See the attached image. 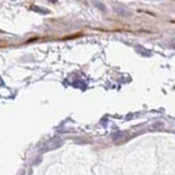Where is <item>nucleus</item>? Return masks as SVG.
Wrapping results in <instances>:
<instances>
[{"label": "nucleus", "instance_id": "1", "mask_svg": "<svg viewBox=\"0 0 175 175\" xmlns=\"http://www.w3.org/2000/svg\"><path fill=\"white\" fill-rule=\"evenodd\" d=\"M115 10L117 13L121 15H124V17H127V15H130V12L129 10L127 9V7H124V5H119V6H116L115 7Z\"/></svg>", "mask_w": 175, "mask_h": 175}, {"label": "nucleus", "instance_id": "2", "mask_svg": "<svg viewBox=\"0 0 175 175\" xmlns=\"http://www.w3.org/2000/svg\"><path fill=\"white\" fill-rule=\"evenodd\" d=\"M31 9L33 10V11H35V12L42 13V15H46V13H48V12H50L48 9H42V8H40V7H35V6H32V7H31Z\"/></svg>", "mask_w": 175, "mask_h": 175}, {"label": "nucleus", "instance_id": "3", "mask_svg": "<svg viewBox=\"0 0 175 175\" xmlns=\"http://www.w3.org/2000/svg\"><path fill=\"white\" fill-rule=\"evenodd\" d=\"M137 51L140 52L142 55H145V56H147V55H148V56H150V55H151V54H150V52L147 51V50H145L143 46H138V48H137Z\"/></svg>", "mask_w": 175, "mask_h": 175}, {"label": "nucleus", "instance_id": "4", "mask_svg": "<svg viewBox=\"0 0 175 175\" xmlns=\"http://www.w3.org/2000/svg\"><path fill=\"white\" fill-rule=\"evenodd\" d=\"M95 6L98 7V8H100L101 9V11H106V8L104 5H101V3H98V2H95Z\"/></svg>", "mask_w": 175, "mask_h": 175}, {"label": "nucleus", "instance_id": "5", "mask_svg": "<svg viewBox=\"0 0 175 175\" xmlns=\"http://www.w3.org/2000/svg\"><path fill=\"white\" fill-rule=\"evenodd\" d=\"M171 46H172L173 48H175V40H173L172 43H171Z\"/></svg>", "mask_w": 175, "mask_h": 175}, {"label": "nucleus", "instance_id": "6", "mask_svg": "<svg viewBox=\"0 0 175 175\" xmlns=\"http://www.w3.org/2000/svg\"><path fill=\"white\" fill-rule=\"evenodd\" d=\"M48 1H50V2H56L58 0H48Z\"/></svg>", "mask_w": 175, "mask_h": 175}]
</instances>
